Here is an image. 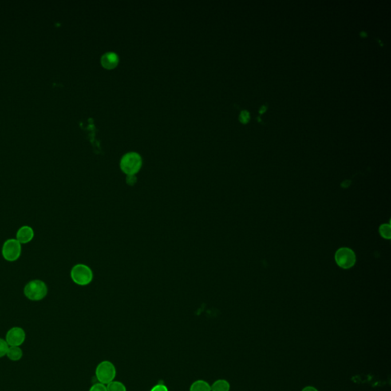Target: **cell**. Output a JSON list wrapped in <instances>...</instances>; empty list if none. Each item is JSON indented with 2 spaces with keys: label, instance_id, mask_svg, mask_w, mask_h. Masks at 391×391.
<instances>
[{
  "label": "cell",
  "instance_id": "9c48e42d",
  "mask_svg": "<svg viewBox=\"0 0 391 391\" xmlns=\"http://www.w3.org/2000/svg\"><path fill=\"white\" fill-rule=\"evenodd\" d=\"M119 62V56L114 52H107L101 57V64L106 69H112L116 68Z\"/></svg>",
  "mask_w": 391,
  "mask_h": 391
},
{
  "label": "cell",
  "instance_id": "9a60e30c",
  "mask_svg": "<svg viewBox=\"0 0 391 391\" xmlns=\"http://www.w3.org/2000/svg\"><path fill=\"white\" fill-rule=\"evenodd\" d=\"M9 345L3 338H0V357H4L7 354Z\"/></svg>",
  "mask_w": 391,
  "mask_h": 391
},
{
  "label": "cell",
  "instance_id": "7a4b0ae2",
  "mask_svg": "<svg viewBox=\"0 0 391 391\" xmlns=\"http://www.w3.org/2000/svg\"><path fill=\"white\" fill-rule=\"evenodd\" d=\"M142 165V159L136 152H129L122 158L120 167L126 175H135Z\"/></svg>",
  "mask_w": 391,
  "mask_h": 391
},
{
  "label": "cell",
  "instance_id": "3957f363",
  "mask_svg": "<svg viewBox=\"0 0 391 391\" xmlns=\"http://www.w3.org/2000/svg\"><path fill=\"white\" fill-rule=\"evenodd\" d=\"M71 277L76 284L79 286H87L93 281V274L89 266L79 264L73 266L71 269Z\"/></svg>",
  "mask_w": 391,
  "mask_h": 391
},
{
  "label": "cell",
  "instance_id": "4fadbf2b",
  "mask_svg": "<svg viewBox=\"0 0 391 391\" xmlns=\"http://www.w3.org/2000/svg\"><path fill=\"white\" fill-rule=\"evenodd\" d=\"M107 391H127L124 384L119 381H112L107 384Z\"/></svg>",
  "mask_w": 391,
  "mask_h": 391
},
{
  "label": "cell",
  "instance_id": "ac0fdd59",
  "mask_svg": "<svg viewBox=\"0 0 391 391\" xmlns=\"http://www.w3.org/2000/svg\"><path fill=\"white\" fill-rule=\"evenodd\" d=\"M137 182V178L135 175H127L126 183L129 186H134Z\"/></svg>",
  "mask_w": 391,
  "mask_h": 391
},
{
  "label": "cell",
  "instance_id": "603a6c76",
  "mask_svg": "<svg viewBox=\"0 0 391 391\" xmlns=\"http://www.w3.org/2000/svg\"><path fill=\"white\" fill-rule=\"evenodd\" d=\"M257 121H258V123H262H262H263V121H262V119H261V116H258V117H257Z\"/></svg>",
  "mask_w": 391,
  "mask_h": 391
},
{
  "label": "cell",
  "instance_id": "cb8c5ba5",
  "mask_svg": "<svg viewBox=\"0 0 391 391\" xmlns=\"http://www.w3.org/2000/svg\"><path fill=\"white\" fill-rule=\"evenodd\" d=\"M376 40H377V41H378L379 44H380V45H381V46L382 47L384 46V44H382V42H381V41H380V40H379L378 38H376Z\"/></svg>",
  "mask_w": 391,
  "mask_h": 391
},
{
  "label": "cell",
  "instance_id": "44dd1931",
  "mask_svg": "<svg viewBox=\"0 0 391 391\" xmlns=\"http://www.w3.org/2000/svg\"><path fill=\"white\" fill-rule=\"evenodd\" d=\"M302 391H317L316 388H313V387H306V388H304Z\"/></svg>",
  "mask_w": 391,
  "mask_h": 391
},
{
  "label": "cell",
  "instance_id": "ffe728a7",
  "mask_svg": "<svg viewBox=\"0 0 391 391\" xmlns=\"http://www.w3.org/2000/svg\"><path fill=\"white\" fill-rule=\"evenodd\" d=\"M267 108H268V106H267V103H265V104L262 105V107H261V108H259V111H258V112H259V114H261V115H262V114L266 112V111L267 110Z\"/></svg>",
  "mask_w": 391,
  "mask_h": 391
},
{
  "label": "cell",
  "instance_id": "e0dca14e",
  "mask_svg": "<svg viewBox=\"0 0 391 391\" xmlns=\"http://www.w3.org/2000/svg\"><path fill=\"white\" fill-rule=\"evenodd\" d=\"M89 391H107V388L105 384L99 382L93 384Z\"/></svg>",
  "mask_w": 391,
  "mask_h": 391
},
{
  "label": "cell",
  "instance_id": "6da1fadb",
  "mask_svg": "<svg viewBox=\"0 0 391 391\" xmlns=\"http://www.w3.org/2000/svg\"><path fill=\"white\" fill-rule=\"evenodd\" d=\"M24 293L30 301H41L48 294V286L41 280H33L25 285Z\"/></svg>",
  "mask_w": 391,
  "mask_h": 391
},
{
  "label": "cell",
  "instance_id": "d6986e66",
  "mask_svg": "<svg viewBox=\"0 0 391 391\" xmlns=\"http://www.w3.org/2000/svg\"><path fill=\"white\" fill-rule=\"evenodd\" d=\"M150 391H168V388H167L165 384H158L151 388Z\"/></svg>",
  "mask_w": 391,
  "mask_h": 391
},
{
  "label": "cell",
  "instance_id": "7402d4cb",
  "mask_svg": "<svg viewBox=\"0 0 391 391\" xmlns=\"http://www.w3.org/2000/svg\"><path fill=\"white\" fill-rule=\"evenodd\" d=\"M359 36H361V37H368V33L365 31H362V32H360Z\"/></svg>",
  "mask_w": 391,
  "mask_h": 391
},
{
  "label": "cell",
  "instance_id": "277c9868",
  "mask_svg": "<svg viewBox=\"0 0 391 391\" xmlns=\"http://www.w3.org/2000/svg\"><path fill=\"white\" fill-rule=\"evenodd\" d=\"M116 369L115 365L108 361L100 362L96 369V376L98 381L103 384H108L114 381L116 377Z\"/></svg>",
  "mask_w": 391,
  "mask_h": 391
},
{
  "label": "cell",
  "instance_id": "7c38bea8",
  "mask_svg": "<svg viewBox=\"0 0 391 391\" xmlns=\"http://www.w3.org/2000/svg\"><path fill=\"white\" fill-rule=\"evenodd\" d=\"M230 384L226 380H218L211 386V391H230Z\"/></svg>",
  "mask_w": 391,
  "mask_h": 391
},
{
  "label": "cell",
  "instance_id": "ba28073f",
  "mask_svg": "<svg viewBox=\"0 0 391 391\" xmlns=\"http://www.w3.org/2000/svg\"><path fill=\"white\" fill-rule=\"evenodd\" d=\"M34 235V231L32 227L28 226H22L16 233V239L21 244H27L33 239Z\"/></svg>",
  "mask_w": 391,
  "mask_h": 391
},
{
  "label": "cell",
  "instance_id": "8992f818",
  "mask_svg": "<svg viewBox=\"0 0 391 391\" xmlns=\"http://www.w3.org/2000/svg\"><path fill=\"white\" fill-rule=\"evenodd\" d=\"M336 262L342 268H350L355 264L356 257L354 251L349 248H341L336 251Z\"/></svg>",
  "mask_w": 391,
  "mask_h": 391
},
{
  "label": "cell",
  "instance_id": "5b68a950",
  "mask_svg": "<svg viewBox=\"0 0 391 391\" xmlns=\"http://www.w3.org/2000/svg\"><path fill=\"white\" fill-rule=\"evenodd\" d=\"M21 244L17 239L10 238L4 242L2 254L8 262H16L21 256Z\"/></svg>",
  "mask_w": 391,
  "mask_h": 391
},
{
  "label": "cell",
  "instance_id": "8fae6325",
  "mask_svg": "<svg viewBox=\"0 0 391 391\" xmlns=\"http://www.w3.org/2000/svg\"><path fill=\"white\" fill-rule=\"evenodd\" d=\"M190 391H211V386L203 380H198L191 384Z\"/></svg>",
  "mask_w": 391,
  "mask_h": 391
},
{
  "label": "cell",
  "instance_id": "5bb4252c",
  "mask_svg": "<svg viewBox=\"0 0 391 391\" xmlns=\"http://www.w3.org/2000/svg\"><path fill=\"white\" fill-rule=\"evenodd\" d=\"M380 233H381V235H382V237L384 238H391V226L388 224H384L380 227Z\"/></svg>",
  "mask_w": 391,
  "mask_h": 391
},
{
  "label": "cell",
  "instance_id": "52a82bcc",
  "mask_svg": "<svg viewBox=\"0 0 391 391\" xmlns=\"http://www.w3.org/2000/svg\"><path fill=\"white\" fill-rule=\"evenodd\" d=\"M26 334L21 327H13L9 329L5 336V341L9 346H21L25 342Z\"/></svg>",
  "mask_w": 391,
  "mask_h": 391
},
{
  "label": "cell",
  "instance_id": "30bf717a",
  "mask_svg": "<svg viewBox=\"0 0 391 391\" xmlns=\"http://www.w3.org/2000/svg\"><path fill=\"white\" fill-rule=\"evenodd\" d=\"M6 356H7L8 358L11 360V361H20L22 356H23V352H22L20 347L9 346Z\"/></svg>",
  "mask_w": 391,
  "mask_h": 391
},
{
  "label": "cell",
  "instance_id": "2e32d148",
  "mask_svg": "<svg viewBox=\"0 0 391 391\" xmlns=\"http://www.w3.org/2000/svg\"><path fill=\"white\" fill-rule=\"evenodd\" d=\"M251 119V115L249 113V111L242 110L239 115V121L242 124H248Z\"/></svg>",
  "mask_w": 391,
  "mask_h": 391
}]
</instances>
